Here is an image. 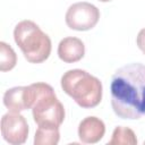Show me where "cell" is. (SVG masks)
<instances>
[{"label":"cell","mask_w":145,"mask_h":145,"mask_svg":"<svg viewBox=\"0 0 145 145\" xmlns=\"http://www.w3.org/2000/svg\"><path fill=\"white\" fill-rule=\"evenodd\" d=\"M111 106L121 119L145 116V65L139 62L120 67L111 78Z\"/></svg>","instance_id":"1"},{"label":"cell","mask_w":145,"mask_h":145,"mask_svg":"<svg viewBox=\"0 0 145 145\" xmlns=\"http://www.w3.org/2000/svg\"><path fill=\"white\" fill-rule=\"evenodd\" d=\"M61 88L79 106L92 109L102 100L101 80L82 69H70L61 77Z\"/></svg>","instance_id":"2"},{"label":"cell","mask_w":145,"mask_h":145,"mask_svg":"<svg viewBox=\"0 0 145 145\" xmlns=\"http://www.w3.org/2000/svg\"><path fill=\"white\" fill-rule=\"evenodd\" d=\"M34 121L41 127H60L65 120V108L58 100L54 89L46 83L31 84Z\"/></svg>","instance_id":"3"},{"label":"cell","mask_w":145,"mask_h":145,"mask_svg":"<svg viewBox=\"0 0 145 145\" xmlns=\"http://www.w3.org/2000/svg\"><path fill=\"white\" fill-rule=\"evenodd\" d=\"M14 40L28 62L41 63L51 53V40L49 35L32 20L25 19L15 26Z\"/></svg>","instance_id":"4"},{"label":"cell","mask_w":145,"mask_h":145,"mask_svg":"<svg viewBox=\"0 0 145 145\" xmlns=\"http://www.w3.org/2000/svg\"><path fill=\"white\" fill-rule=\"evenodd\" d=\"M65 19L67 26L71 29L88 31L97 24L100 19V10L89 2H76L68 8Z\"/></svg>","instance_id":"5"},{"label":"cell","mask_w":145,"mask_h":145,"mask_svg":"<svg viewBox=\"0 0 145 145\" xmlns=\"http://www.w3.org/2000/svg\"><path fill=\"white\" fill-rule=\"evenodd\" d=\"M1 135L11 145L24 144L28 137V125L19 112L9 111L1 118Z\"/></svg>","instance_id":"6"},{"label":"cell","mask_w":145,"mask_h":145,"mask_svg":"<svg viewBox=\"0 0 145 145\" xmlns=\"http://www.w3.org/2000/svg\"><path fill=\"white\" fill-rule=\"evenodd\" d=\"M3 104L12 112H22L32 109L33 95L31 86H16L7 89L3 94Z\"/></svg>","instance_id":"7"},{"label":"cell","mask_w":145,"mask_h":145,"mask_svg":"<svg viewBox=\"0 0 145 145\" xmlns=\"http://www.w3.org/2000/svg\"><path fill=\"white\" fill-rule=\"evenodd\" d=\"M104 134L105 125L97 117H86L78 125V137L85 144H95L100 142Z\"/></svg>","instance_id":"8"},{"label":"cell","mask_w":145,"mask_h":145,"mask_svg":"<svg viewBox=\"0 0 145 145\" xmlns=\"http://www.w3.org/2000/svg\"><path fill=\"white\" fill-rule=\"evenodd\" d=\"M85 54V45L82 40L74 36L65 37L58 45L59 58L67 63L79 61Z\"/></svg>","instance_id":"9"},{"label":"cell","mask_w":145,"mask_h":145,"mask_svg":"<svg viewBox=\"0 0 145 145\" xmlns=\"http://www.w3.org/2000/svg\"><path fill=\"white\" fill-rule=\"evenodd\" d=\"M60 139L59 127H41L39 126L35 137V145H57Z\"/></svg>","instance_id":"10"},{"label":"cell","mask_w":145,"mask_h":145,"mask_svg":"<svg viewBox=\"0 0 145 145\" xmlns=\"http://www.w3.org/2000/svg\"><path fill=\"white\" fill-rule=\"evenodd\" d=\"M109 145H136L137 144V137L133 129L128 127L118 126L114 128L112 133L111 139L108 142Z\"/></svg>","instance_id":"11"},{"label":"cell","mask_w":145,"mask_h":145,"mask_svg":"<svg viewBox=\"0 0 145 145\" xmlns=\"http://www.w3.org/2000/svg\"><path fill=\"white\" fill-rule=\"evenodd\" d=\"M17 63V56L12 48L6 42H0V70H11Z\"/></svg>","instance_id":"12"},{"label":"cell","mask_w":145,"mask_h":145,"mask_svg":"<svg viewBox=\"0 0 145 145\" xmlns=\"http://www.w3.org/2000/svg\"><path fill=\"white\" fill-rule=\"evenodd\" d=\"M137 45L138 48L142 50V52L145 54V28H142L139 32H138V35H137Z\"/></svg>","instance_id":"13"},{"label":"cell","mask_w":145,"mask_h":145,"mask_svg":"<svg viewBox=\"0 0 145 145\" xmlns=\"http://www.w3.org/2000/svg\"><path fill=\"white\" fill-rule=\"evenodd\" d=\"M99 1H101V2H108V1H111V0H99Z\"/></svg>","instance_id":"14"}]
</instances>
